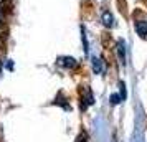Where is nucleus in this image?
<instances>
[{
	"label": "nucleus",
	"mask_w": 147,
	"mask_h": 142,
	"mask_svg": "<svg viewBox=\"0 0 147 142\" xmlns=\"http://www.w3.org/2000/svg\"><path fill=\"white\" fill-rule=\"evenodd\" d=\"M117 58L121 65H126V45L124 41H117Z\"/></svg>",
	"instance_id": "7ed1b4c3"
},
{
	"label": "nucleus",
	"mask_w": 147,
	"mask_h": 142,
	"mask_svg": "<svg viewBox=\"0 0 147 142\" xmlns=\"http://www.w3.org/2000/svg\"><path fill=\"white\" fill-rule=\"evenodd\" d=\"M93 71L96 75H101V73H104V65H102V60L101 58H93Z\"/></svg>",
	"instance_id": "20e7f679"
},
{
	"label": "nucleus",
	"mask_w": 147,
	"mask_h": 142,
	"mask_svg": "<svg viewBox=\"0 0 147 142\" xmlns=\"http://www.w3.org/2000/svg\"><path fill=\"white\" fill-rule=\"evenodd\" d=\"M134 28H136V32H137V35L140 38H147V22L137 20L134 23Z\"/></svg>",
	"instance_id": "f03ea898"
},
{
	"label": "nucleus",
	"mask_w": 147,
	"mask_h": 142,
	"mask_svg": "<svg viewBox=\"0 0 147 142\" xmlns=\"http://www.w3.org/2000/svg\"><path fill=\"white\" fill-rule=\"evenodd\" d=\"M102 25L106 28H113L114 27V17L111 12H104L102 13Z\"/></svg>",
	"instance_id": "39448f33"
},
{
	"label": "nucleus",
	"mask_w": 147,
	"mask_h": 142,
	"mask_svg": "<svg viewBox=\"0 0 147 142\" xmlns=\"http://www.w3.org/2000/svg\"><path fill=\"white\" fill-rule=\"evenodd\" d=\"M121 101H122V99H121V96H117V94L111 96V102H113V104H119Z\"/></svg>",
	"instance_id": "0eeeda50"
},
{
	"label": "nucleus",
	"mask_w": 147,
	"mask_h": 142,
	"mask_svg": "<svg viewBox=\"0 0 147 142\" xmlns=\"http://www.w3.org/2000/svg\"><path fill=\"white\" fill-rule=\"evenodd\" d=\"M84 91H86V98H84V96L81 98V108H83V109H86L88 106H91V104L94 102L93 94H91V91H89V89H84Z\"/></svg>",
	"instance_id": "423d86ee"
},
{
	"label": "nucleus",
	"mask_w": 147,
	"mask_h": 142,
	"mask_svg": "<svg viewBox=\"0 0 147 142\" xmlns=\"http://www.w3.org/2000/svg\"><path fill=\"white\" fill-rule=\"evenodd\" d=\"M76 142H88V135L86 134H81L78 139H76Z\"/></svg>",
	"instance_id": "6e6552de"
},
{
	"label": "nucleus",
	"mask_w": 147,
	"mask_h": 142,
	"mask_svg": "<svg viewBox=\"0 0 147 142\" xmlns=\"http://www.w3.org/2000/svg\"><path fill=\"white\" fill-rule=\"evenodd\" d=\"M0 2H2V0H0Z\"/></svg>",
	"instance_id": "1a4fd4ad"
},
{
	"label": "nucleus",
	"mask_w": 147,
	"mask_h": 142,
	"mask_svg": "<svg viewBox=\"0 0 147 142\" xmlns=\"http://www.w3.org/2000/svg\"><path fill=\"white\" fill-rule=\"evenodd\" d=\"M58 65L63 68H76L78 61L74 58H71V56H61V58H58Z\"/></svg>",
	"instance_id": "f257e3e1"
}]
</instances>
